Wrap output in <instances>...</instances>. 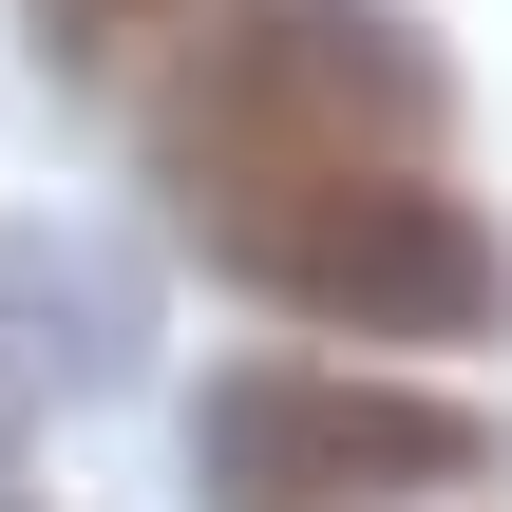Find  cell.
I'll use <instances>...</instances> for the list:
<instances>
[{"mask_svg":"<svg viewBox=\"0 0 512 512\" xmlns=\"http://www.w3.org/2000/svg\"><path fill=\"white\" fill-rule=\"evenodd\" d=\"M209 512H380V494H475L494 418L418 399V380H342V361H228L190 418Z\"/></svg>","mask_w":512,"mask_h":512,"instance_id":"3","label":"cell"},{"mask_svg":"<svg viewBox=\"0 0 512 512\" xmlns=\"http://www.w3.org/2000/svg\"><path fill=\"white\" fill-rule=\"evenodd\" d=\"M437 133H456V57L399 0H228L190 19V76L152 95V171L190 228H247L361 171H437Z\"/></svg>","mask_w":512,"mask_h":512,"instance_id":"1","label":"cell"},{"mask_svg":"<svg viewBox=\"0 0 512 512\" xmlns=\"http://www.w3.org/2000/svg\"><path fill=\"white\" fill-rule=\"evenodd\" d=\"M209 266L266 285V304H304V323H342V342H475V323L512 304V247L475 228V190H437V171L285 190V209L209 228Z\"/></svg>","mask_w":512,"mask_h":512,"instance_id":"2","label":"cell"},{"mask_svg":"<svg viewBox=\"0 0 512 512\" xmlns=\"http://www.w3.org/2000/svg\"><path fill=\"white\" fill-rule=\"evenodd\" d=\"M57 38L76 57H133V38H171V0H57Z\"/></svg>","mask_w":512,"mask_h":512,"instance_id":"5","label":"cell"},{"mask_svg":"<svg viewBox=\"0 0 512 512\" xmlns=\"http://www.w3.org/2000/svg\"><path fill=\"white\" fill-rule=\"evenodd\" d=\"M133 342H152V304H133V266H114V247L0 228V456H19L57 399H95Z\"/></svg>","mask_w":512,"mask_h":512,"instance_id":"4","label":"cell"}]
</instances>
